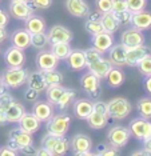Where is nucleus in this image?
<instances>
[{"label": "nucleus", "mask_w": 151, "mask_h": 156, "mask_svg": "<svg viewBox=\"0 0 151 156\" xmlns=\"http://www.w3.org/2000/svg\"><path fill=\"white\" fill-rule=\"evenodd\" d=\"M12 2H30V0H12Z\"/></svg>", "instance_id": "e2e57ef3"}, {"label": "nucleus", "mask_w": 151, "mask_h": 156, "mask_svg": "<svg viewBox=\"0 0 151 156\" xmlns=\"http://www.w3.org/2000/svg\"><path fill=\"white\" fill-rule=\"evenodd\" d=\"M57 137H59V136H56V135H53V133L47 132V133L44 135V136L42 137L40 145H43V147H46V148H48V150L51 151V148L53 147V144H55V141L57 140Z\"/></svg>", "instance_id": "a18cd8bd"}, {"label": "nucleus", "mask_w": 151, "mask_h": 156, "mask_svg": "<svg viewBox=\"0 0 151 156\" xmlns=\"http://www.w3.org/2000/svg\"><path fill=\"white\" fill-rule=\"evenodd\" d=\"M35 152H36V148L34 147V144H30V145H26V147L21 148V150L19 151V155L32 156V155H35Z\"/></svg>", "instance_id": "5fc2aeb1"}, {"label": "nucleus", "mask_w": 151, "mask_h": 156, "mask_svg": "<svg viewBox=\"0 0 151 156\" xmlns=\"http://www.w3.org/2000/svg\"><path fill=\"white\" fill-rule=\"evenodd\" d=\"M9 15L16 20H27L31 15H34L35 8L31 5L30 2H12L9 3Z\"/></svg>", "instance_id": "6e6552de"}, {"label": "nucleus", "mask_w": 151, "mask_h": 156, "mask_svg": "<svg viewBox=\"0 0 151 156\" xmlns=\"http://www.w3.org/2000/svg\"><path fill=\"white\" fill-rule=\"evenodd\" d=\"M27 87L30 88H34L39 92H44L46 88H47V83H46V79L43 76V72L40 69H36L34 72H30L28 73V77H27V81H26Z\"/></svg>", "instance_id": "a878e982"}, {"label": "nucleus", "mask_w": 151, "mask_h": 156, "mask_svg": "<svg viewBox=\"0 0 151 156\" xmlns=\"http://www.w3.org/2000/svg\"><path fill=\"white\" fill-rule=\"evenodd\" d=\"M79 83H80L82 91L90 99H98L100 96V91H102V88H100V79L98 76H95L94 73H91L90 71L84 72L80 76Z\"/></svg>", "instance_id": "20e7f679"}, {"label": "nucleus", "mask_w": 151, "mask_h": 156, "mask_svg": "<svg viewBox=\"0 0 151 156\" xmlns=\"http://www.w3.org/2000/svg\"><path fill=\"white\" fill-rule=\"evenodd\" d=\"M114 15L116 17V20H118V23H119L120 27L131 26V17H132L131 11L124 9V11H120V12H114Z\"/></svg>", "instance_id": "a19ab883"}, {"label": "nucleus", "mask_w": 151, "mask_h": 156, "mask_svg": "<svg viewBox=\"0 0 151 156\" xmlns=\"http://www.w3.org/2000/svg\"><path fill=\"white\" fill-rule=\"evenodd\" d=\"M66 8L71 16L78 19H86L91 11L86 0H66Z\"/></svg>", "instance_id": "2eb2a0df"}, {"label": "nucleus", "mask_w": 151, "mask_h": 156, "mask_svg": "<svg viewBox=\"0 0 151 156\" xmlns=\"http://www.w3.org/2000/svg\"><path fill=\"white\" fill-rule=\"evenodd\" d=\"M84 56H86V62H87V64H90V63H92V62H95V60H98L100 59L103 56L102 52H99L96 48H94L91 45V48H88V49H86L84 51Z\"/></svg>", "instance_id": "c03bdc74"}, {"label": "nucleus", "mask_w": 151, "mask_h": 156, "mask_svg": "<svg viewBox=\"0 0 151 156\" xmlns=\"http://www.w3.org/2000/svg\"><path fill=\"white\" fill-rule=\"evenodd\" d=\"M131 26L141 31H147L151 28V11H139L134 12L131 17Z\"/></svg>", "instance_id": "393cba45"}, {"label": "nucleus", "mask_w": 151, "mask_h": 156, "mask_svg": "<svg viewBox=\"0 0 151 156\" xmlns=\"http://www.w3.org/2000/svg\"><path fill=\"white\" fill-rule=\"evenodd\" d=\"M50 51L59 60H66L67 56L72 51V47H71L70 43H66V41H63V43H52L51 47H50Z\"/></svg>", "instance_id": "2f4dec72"}, {"label": "nucleus", "mask_w": 151, "mask_h": 156, "mask_svg": "<svg viewBox=\"0 0 151 156\" xmlns=\"http://www.w3.org/2000/svg\"><path fill=\"white\" fill-rule=\"evenodd\" d=\"M75 99H76V91L74 88H64V92L55 104V108L57 111H66L67 108H70L72 105Z\"/></svg>", "instance_id": "c85d7f7f"}, {"label": "nucleus", "mask_w": 151, "mask_h": 156, "mask_svg": "<svg viewBox=\"0 0 151 156\" xmlns=\"http://www.w3.org/2000/svg\"><path fill=\"white\" fill-rule=\"evenodd\" d=\"M47 36H48V40H50V44L52 43H71L74 40V34L71 30H68L67 27L64 26H52L51 30L47 32Z\"/></svg>", "instance_id": "9b49d317"}, {"label": "nucleus", "mask_w": 151, "mask_h": 156, "mask_svg": "<svg viewBox=\"0 0 151 156\" xmlns=\"http://www.w3.org/2000/svg\"><path fill=\"white\" fill-rule=\"evenodd\" d=\"M115 44V39H114V34H109V32H100L98 35H94L91 37V45L94 48H96L99 52H102L104 55L109 49Z\"/></svg>", "instance_id": "dca6fc26"}, {"label": "nucleus", "mask_w": 151, "mask_h": 156, "mask_svg": "<svg viewBox=\"0 0 151 156\" xmlns=\"http://www.w3.org/2000/svg\"><path fill=\"white\" fill-rule=\"evenodd\" d=\"M8 31H7V27H2L0 26V44L4 43V41L8 39Z\"/></svg>", "instance_id": "4d7b16f0"}, {"label": "nucleus", "mask_w": 151, "mask_h": 156, "mask_svg": "<svg viewBox=\"0 0 151 156\" xmlns=\"http://www.w3.org/2000/svg\"><path fill=\"white\" fill-rule=\"evenodd\" d=\"M72 109L74 115L80 120H87L88 116L91 115L92 109H94V101H91L90 99H75L72 103Z\"/></svg>", "instance_id": "6ab92c4d"}, {"label": "nucleus", "mask_w": 151, "mask_h": 156, "mask_svg": "<svg viewBox=\"0 0 151 156\" xmlns=\"http://www.w3.org/2000/svg\"><path fill=\"white\" fill-rule=\"evenodd\" d=\"M46 20L39 15H31L27 20H24V28L32 34H39V32H46Z\"/></svg>", "instance_id": "bb28decb"}, {"label": "nucleus", "mask_w": 151, "mask_h": 156, "mask_svg": "<svg viewBox=\"0 0 151 156\" xmlns=\"http://www.w3.org/2000/svg\"><path fill=\"white\" fill-rule=\"evenodd\" d=\"M64 88L62 84H53V86H48L47 88H46V98H47V100L51 103V104L55 105L57 100L60 99V96H62V94L64 92Z\"/></svg>", "instance_id": "473e14b6"}, {"label": "nucleus", "mask_w": 151, "mask_h": 156, "mask_svg": "<svg viewBox=\"0 0 151 156\" xmlns=\"http://www.w3.org/2000/svg\"><path fill=\"white\" fill-rule=\"evenodd\" d=\"M34 144V137H32V133L27 132V131L21 129L20 127H16V128H12L8 133V145L11 148H13L15 151L19 152L23 147L26 145Z\"/></svg>", "instance_id": "39448f33"}, {"label": "nucleus", "mask_w": 151, "mask_h": 156, "mask_svg": "<svg viewBox=\"0 0 151 156\" xmlns=\"http://www.w3.org/2000/svg\"><path fill=\"white\" fill-rule=\"evenodd\" d=\"M145 40H146V37L143 35V31L138 30V28H135L132 26L130 28H127V30H124L120 36V43L127 48L145 44Z\"/></svg>", "instance_id": "1a4fd4ad"}, {"label": "nucleus", "mask_w": 151, "mask_h": 156, "mask_svg": "<svg viewBox=\"0 0 151 156\" xmlns=\"http://www.w3.org/2000/svg\"><path fill=\"white\" fill-rule=\"evenodd\" d=\"M112 67L114 66L111 64L110 60L102 56L100 59L87 64V71H90L91 73H94L95 76H98L100 80H103V79H106L107 73L110 72V69L112 68Z\"/></svg>", "instance_id": "aec40b11"}, {"label": "nucleus", "mask_w": 151, "mask_h": 156, "mask_svg": "<svg viewBox=\"0 0 151 156\" xmlns=\"http://www.w3.org/2000/svg\"><path fill=\"white\" fill-rule=\"evenodd\" d=\"M31 5L35 9H48L53 4V0H30Z\"/></svg>", "instance_id": "49530a36"}, {"label": "nucleus", "mask_w": 151, "mask_h": 156, "mask_svg": "<svg viewBox=\"0 0 151 156\" xmlns=\"http://www.w3.org/2000/svg\"><path fill=\"white\" fill-rule=\"evenodd\" d=\"M143 87H145V90H146L147 94L151 95V75L145 76V80H143Z\"/></svg>", "instance_id": "13d9d810"}, {"label": "nucleus", "mask_w": 151, "mask_h": 156, "mask_svg": "<svg viewBox=\"0 0 151 156\" xmlns=\"http://www.w3.org/2000/svg\"><path fill=\"white\" fill-rule=\"evenodd\" d=\"M109 120L110 119L106 113L92 111L91 115H90L87 119V123H88L90 128H92V129H103L104 127L109 124Z\"/></svg>", "instance_id": "7c9ffc66"}, {"label": "nucleus", "mask_w": 151, "mask_h": 156, "mask_svg": "<svg viewBox=\"0 0 151 156\" xmlns=\"http://www.w3.org/2000/svg\"><path fill=\"white\" fill-rule=\"evenodd\" d=\"M12 100H15V98L9 94L8 91L0 95V126H6L7 119H6V109L8 107V104Z\"/></svg>", "instance_id": "e433bc0d"}, {"label": "nucleus", "mask_w": 151, "mask_h": 156, "mask_svg": "<svg viewBox=\"0 0 151 156\" xmlns=\"http://www.w3.org/2000/svg\"><path fill=\"white\" fill-rule=\"evenodd\" d=\"M150 54V47L145 44L136 45V47L127 48V55H126V66L128 67H136L138 63Z\"/></svg>", "instance_id": "f3484780"}, {"label": "nucleus", "mask_w": 151, "mask_h": 156, "mask_svg": "<svg viewBox=\"0 0 151 156\" xmlns=\"http://www.w3.org/2000/svg\"><path fill=\"white\" fill-rule=\"evenodd\" d=\"M132 111L131 103L126 98H114L107 103V116L112 120H123Z\"/></svg>", "instance_id": "f03ea898"}, {"label": "nucleus", "mask_w": 151, "mask_h": 156, "mask_svg": "<svg viewBox=\"0 0 151 156\" xmlns=\"http://www.w3.org/2000/svg\"><path fill=\"white\" fill-rule=\"evenodd\" d=\"M68 150H70V140L66 136H59L55 141V144H53V147L51 148V152L53 156H63L67 154Z\"/></svg>", "instance_id": "72a5a7b5"}, {"label": "nucleus", "mask_w": 151, "mask_h": 156, "mask_svg": "<svg viewBox=\"0 0 151 156\" xmlns=\"http://www.w3.org/2000/svg\"><path fill=\"white\" fill-rule=\"evenodd\" d=\"M136 68L139 69V72H141L143 76H149V75H151V54L146 55L145 58H143L141 62L138 63Z\"/></svg>", "instance_id": "79ce46f5"}, {"label": "nucleus", "mask_w": 151, "mask_h": 156, "mask_svg": "<svg viewBox=\"0 0 151 156\" xmlns=\"http://www.w3.org/2000/svg\"><path fill=\"white\" fill-rule=\"evenodd\" d=\"M109 60L114 67H124L126 66V55H127V47L122 43L114 44L109 51Z\"/></svg>", "instance_id": "4be33fe9"}, {"label": "nucleus", "mask_w": 151, "mask_h": 156, "mask_svg": "<svg viewBox=\"0 0 151 156\" xmlns=\"http://www.w3.org/2000/svg\"><path fill=\"white\" fill-rule=\"evenodd\" d=\"M46 124H47L46 126L47 132L53 133L56 136H66L71 126V118L68 113L60 111L57 113H53V116Z\"/></svg>", "instance_id": "7ed1b4c3"}, {"label": "nucleus", "mask_w": 151, "mask_h": 156, "mask_svg": "<svg viewBox=\"0 0 151 156\" xmlns=\"http://www.w3.org/2000/svg\"><path fill=\"white\" fill-rule=\"evenodd\" d=\"M95 5H96V9L102 13L110 12L111 7H112V0H95Z\"/></svg>", "instance_id": "09e8293b"}, {"label": "nucleus", "mask_w": 151, "mask_h": 156, "mask_svg": "<svg viewBox=\"0 0 151 156\" xmlns=\"http://www.w3.org/2000/svg\"><path fill=\"white\" fill-rule=\"evenodd\" d=\"M3 60H4L7 67H24V63H26L24 49L11 45L3 54Z\"/></svg>", "instance_id": "f8f14e48"}, {"label": "nucleus", "mask_w": 151, "mask_h": 156, "mask_svg": "<svg viewBox=\"0 0 151 156\" xmlns=\"http://www.w3.org/2000/svg\"><path fill=\"white\" fill-rule=\"evenodd\" d=\"M43 72V76L46 79V83L47 86H53V84H62L64 77H63V73L59 72V71L55 69H47V71H42Z\"/></svg>", "instance_id": "4c0bfd02"}, {"label": "nucleus", "mask_w": 151, "mask_h": 156, "mask_svg": "<svg viewBox=\"0 0 151 156\" xmlns=\"http://www.w3.org/2000/svg\"><path fill=\"white\" fill-rule=\"evenodd\" d=\"M0 3H2V0H0Z\"/></svg>", "instance_id": "0e129e2a"}, {"label": "nucleus", "mask_w": 151, "mask_h": 156, "mask_svg": "<svg viewBox=\"0 0 151 156\" xmlns=\"http://www.w3.org/2000/svg\"><path fill=\"white\" fill-rule=\"evenodd\" d=\"M35 155H38V156H53L52 152L50 151L48 148L43 147V145H40V147L36 148V152H35Z\"/></svg>", "instance_id": "6e6d98bb"}, {"label": "nucleus", "mask_w": 151, "mask_h": 156, "mask_svg": "<svg viewBox=\"0 0 151 156\" xmlns=\"http://www.w3.org/2000/svg\"><path fill=\"white\" fill-rule=\"evenodd\" d=\"M7 91H8V88L6 87L4 81H3L2 76H0V95H2V94H4V92H7Z\"/></svg>", "instance_id": "680f3d73"}, {"label": "nucleus", "mask_w": 151, "mask_h": 156, "mask_svg": "<svg viewBox=\"0 0 151 156\" xmlns=\"http://www.w3.org/2000/svg\"><path fill=\"white\" fill-rule=\"evenodd\" d=\"M40 94H42V92L34 90V88L27 87V90L24 91L23 95H24V99H26V101H28V103H35L39 99V96H40Z\"/></svg>", "instance_id": "de8ad7c7"}, {"label": "nucleus", "mask_w": 151, "mask_h": 156, "mask_svg": "<svg viewBox=\"0 0 151 156\" xmlns=\"http://www.w3.org/2000/svg\"><path fill=\"white\" fill-rule=\"evenodd\" d=\"M84 28L86 31L91 35V36H94V35H98L100 32H103V27H102V23H100V20H90L87 19V22L84 24Z\"/></svg>", "instance_id": "ea45409f"}, {"label": "nucleus", "mask_w": 151, "mask_h": 156, "mask_svg": "<svg viewBox=\"0 0 151 156\" xmlns=\"http://www.w3.org/2000/svg\"><path fill=\"white\" fill-rule=\"evenodd\" d=\"M9 20H11L9 11H7L4 8H0V26L7 27L9 24Z\"/></svg>", "instance_id": "3c124183"}, {"label": "nucleus", "mask_w": 151, "mask_h": 156, "mask_svg": "<svg viewBox=\"0 0 151 156\" xmlns=\"http://www.w3.org/2000/svg\"><path fill=\"white\" fill-rule=\"evenodd\" d=\"M9 40L11 45L24 49V51L31 47V34L26 28H17L16 31H13L12 35L9 36Z\"/></svg>", "instance_id": "412c9836"}, {"label": "nucleus", "mask_w": 151, "mask_h": 156, "mask_svg": "<svg viewBox=\"0 0 151 156\" xmlns=\"http://www.w3.org/2000/svg\"><path fill=\"white\" fill-rule=\"evenodd\" d=\"M94 144H92V139L84 133H76L72 136L70 140V148L72 150L74 155H79L80 152H87L91 151Z\"/></svg>", "instance_id": "4468645a"}, {"label": "nucleus", "mask_w": 151, "mask_h": 156, "mask_svg": "<svg viewBox=\"0 0 151 156\" xmlns=\"http://www.w3.org/2000/svg\"><path fill=\"white\" fill-rule=\"evenodd\" d=\"M126 2H127V9L132 13L143 11L147 7V0H126Z\"/></svg>", "instance_id": "37998d69"}, {"label": "nucleus", "mask_w": 151, "mask_h": 156, "mask_svg": "<svg viewBox=\"0 0 151 156\" xmlns=\"http://www.w3.org/2000/svg\"><path fill=\"white\" fill-rule=\"evenodd\" d=\"M28 73L30 71L24 67H8L2 73V79L8 90H17L26 84Z\"/></svg>", "instance_id": "f257e3e1"}, {"label": "nucleus", "mask_w": 151, "mask_h": 156, "mask_svg": "<svg viewBox=\"0 0 151 156\" xmlns=\"http://www.w3.org/2000/svg\"><path fill=\"white\" fill-rule=\"evenodd\" d=\"M60 60L52 54L51 51H46V49H40L36 54L35 58V63H36L38 69L40 71H47V69H55L59 66Z\"/></svg>", "instance_id": "9d476101"}, {"label": "nucleus", "mask_w": 151, "mask_h": 156, "mask_svg": "<svg viewBox=\"0 0 151 156\" xmlns=\"http://www.w3.org/2000/svg\"><path fill=\"white\" fill-rule=\"evenodd\" d=\"M130 137H131L130 129H128V127H124V126H114L107 132L109 143L118 148L126 147L128 144V141H130Z\"/></svg>", "instance_id": "423d86ee"}, {"label": "nucleus", "mask_w": 151, "mask_h": 156, "mask_svg": "<svg viewBox=\"0 0 151 156\" xmlns=\"http://www.w3.org/2000/svg\"><path fill=\"white\" fill-rule=\"evenodd\" d=\"M17 124H19V127L21 129L27 131V132H30L32 135H34L35 132H38L42 127V122L32 112L24 113V115L21 116V119L17 122Z\"/></svg>", "instance_id": "b1692460"}, {"label": "nucleus", "mask_w": 151, "mask_h": 156, "mask_svg": "<svg viewBox=\"0 0 151 156\" xmlns=\"http://www.w3.org/2000/svg\"><path fill=\"white\" fill-rule=\"evenodd\" d=\"M126 80V75L120 67H112L106 76L107 86L110 88H119Z\"/></svg>", "instance_id": "cd10ccee"}, {"label": "nucleus", "mask_w": 151, "mask_h": 156, "mask_svg": "<svg viewBox=\"0 0 151 156\" xmlns=\"http://www.w3.org/2000/svg\"><path fill=\"white\" fill-rule=\"evenodd\" d=\"M92 111L102 112V113H106V115H107V103H104L102 100L94 101V109H92Z\"/></svg>", "instance_id": "864d4df0"}, {"label": "nucleus", "mask_w": 151, "mask_h": 156, "mask_svg": "<svg viewBox=\"0 0 151 156\" xmlns=\"http://www.w3.org/2000/svg\"><path fill=\"white\" fill-rule=\"evenodd\" d=\"M136 109H138L141 118L151 119V96L141 98L136 101Z\"/></svg>", "instance_id": "f704fd0d"}, {"label": "nucleus", "mask_w": 151, "mask_h": 156, "mask_svg": "<svg viewBox=\"0 0 151 156\" xmlns=\"http://www.w3.org/2000/svg\"><path fill=\"white\" fill-rule=\"evenodd\" d=\"M26 113V108L24 105L19 103L15 99L8 104V107L6 109V119H7V124H17V122L21 119V116Z\"/></svg>", "instance_id": "5701e85b"}, {"label": "nucleus", "mask_w": 151, "mask_h": 156, "mask_svg": "<svg viewBox=\"0 0 151 156\" xmlns=\"http://www.w3.org/2000/svg\"><path fill=\"white\" fill-rule=\"evenodd\" d=\"M100 17H102V12L96 9V11H94V12L90 11L88 16L86 17V19H90V20H100Z\"/></svg>", "instance_id": "bf43d9fd"}, {"label": "nucleus", "mask_w": 151, "mask_h": 156, "mask_svg": "<svg viewBox=\"0 0 151 156\" xmlns=\"http://www.w3.org/2000/svg\"><path fill=\"white\" fill-rule=\"evenodd\" d=\"M100 23H102V27H103L104 32H109V34H115L118 30H119V27H120L112 11L102 13Z\"/></svg>", "instance_id": "c756f323"}, {"label": "nucleus", "mask_w": 151, "mask_h": 156, "mask_svg": "<svg viewBox=\"0 0 151 156\" xmlns=\"http://www.w3.org/2000/svg\"><path fill=\"white\" fill-rule=\"evenodd\" d=\"M67 68L72 71H83L87 68V62H86V56L83 49H74L66 59Z\"/></svg>", "instance_id": "a211bd4d"}, {"label": "nucleus", "mask_w": 151, "mask_h": 156, "mask_svg": "<svg viewBox=\"0 0 151 156\" xmlns=\"http://www.w3.org/2000/svg\"><path fill=\"white\" fill-rule=\"evenodd\" d=\"M119 154V148L112 144H100L98 150L94 152V155H102V156H114Z\"/></svg>", "instance_id": "58836bf2"}, {"label": "nucleus", "mask_w": 151, "mask_h": 156, "mask_svg": "<svg viewBox=\"0 0 151 156\" xmlns=\"http://www.w3.org/2000/svg\"><path fill=\"white\" fill-rule=\"evenodd\" d=\"M128 129L131 132V136H134L136 140L143 141L151 136V122L150 119L135 118L128 124Z\"/></svg>", "instance_id": "0eeeda50"}, {"label": "nucleus", "mask_w": 151, "mask_h": 156, "mask_svg": "<svg viewBox=\"0 0 151 156\" xmlns=\"http://www.w3.org/2000/svg\"><path fill=\"white\" fill-rule=\"evenodd\" d=\"M50 44L48 36L46 32H39V34H32L31 35V47L40 51V49H46Z\"/></svg>", "instance_id": "c9c22d12"}, {"label": "nucleus", "mask_w": 151, "mask_h": 156, "mask_svg": "<svg viewBox=\"0 0 151 156\" xmlns=\"http://www.w3.org/2000/svg\"><path fill=\"white\" fill-rule=\"evenodd\" d=\"M143 148L149 152V155H151V136L143 140Z\"/></svg>", "instance_id": "052dcab7"}, {"label": "nucleus", "mask_w": 151, "mask_h": 156, "mask_svg": "<svg viewBox=\"0 0 151 156\" xmlns=\"http://www.w3.org/2000/svg\"><path fill=\"white\" fill-rule=\"evenodd\" d=\"M16 155H19V152L15 151L13 148H11L8 144L0 147V156H16Z\"/></svg>", "instance_id": "603ef678"}, {"label": "nucleus", "mask_w": 151, "mask_h": 156, "mask_svg": "<svg viewBox=\"0 0 151 156\" xmlns=\"http://www.w3.org/2000/svg\"><path fill=\"white\" fill-rule=\"evenodd\" d=\"M32 113L42 123H47L55 113V105L48 100H36L32 105Z\"/></svg>", "instance_id": "ddd939ff"}, {"label": "nucleus", "mask_w": 151, "mask_h": 156, "mask_svg": "<svg viewBox=\"0 0 151 156\" xmlns=\"http://www.w3.org/2000/svg\"><path fill=\"white\" fill-rule=\"evenodd\" d=\"M124 9H127V2L126 0H112V7H111L112 12H120Z\"/></svg>", "instance_id": "8fccbe9b"}]
</instances>
